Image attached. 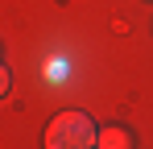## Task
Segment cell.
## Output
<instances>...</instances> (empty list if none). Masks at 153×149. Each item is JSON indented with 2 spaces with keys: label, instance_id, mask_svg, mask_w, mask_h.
<instances>
[{
  "label": "cell",
  "instance_id": "7a4b0ae2",
  "mask_svg": "<svg viewBox=\"0 0 153 149\" xmlns=\"http://www.w3.org/2000/svg\"><path fill=\"white\" fill-rule=\"evenodd\" d=\"M95 145H103V149H124L128 145V133H124V128H103Z\"/></svg>",
  "mask_w": 153,
  "mask_h": 149
},
{
  "label": "cell",
  "instance_id": "3957f363",
  "mask_svg": "<svg viewBox=\"0 0 153 149\" xmlns=\"http://www.w3.org/2000/svg\"><path fill=\"white\" fill-rule=\"evenodd\" d=\"M4 91H8V71L0 66V95H4Z\"/></svg>",
  "mask_w": 153,
  "mask_h": 149
},
{
  "label": "cell",
  "instance_id": "6da1fadb",
  "mask_svg": "<svg viewBox=\"0 0 153 149\" xmlns=\"http://www.w3.org/2000/svg\"><path fill=\"white\" fill-rule=\"evenodd\" d=\"M100 141V133H95V124L87 120L83 112H62L58 120L50 124V133H46V145L50 149H87Z\"/></svg>",
  "mask_w": 153,
  "mask_h": 149
}]
</instances>
